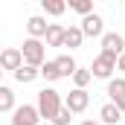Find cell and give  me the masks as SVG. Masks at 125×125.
<instances>
[{"mask_svg":"<svg viewBox=\"0 0 125 125\" xmlns=\"http://www.w3.org/2000/svg\"><path fill=\"white\" fill-rule=\"evenodd\" d=\"M64 105H61V93L55 90V87H44L41 93H38V111H41V116L44 119H55L58 116V111H61Z\"/></svg>","mask_w":125,"mask_h":125,"instance_id":"6da1fadb","label":"cell"},{"mask_svg":"<svg viewBox=\"0 0 125 125\" xmlns=\"http://www.w3.org/2000/svg\"><path fill=\"white\" fill-rule=\"evenodd\" d=\"M116 61H119V55H114V52H99L90 64V70H93V79H105V82H111L114 79V73H116Z\"/></svg>","mask_w":125,"mask_h":125,"instance_id":"7a4b0ae2","label":"cell"},{"mask_svg":"<svg viewBox=\"0 0 125 125\" xmlns=\"http://www.w3.org/2000/svg\"><path fill=\"white\" fill-rule=\"evenodd\" d=\"M21 50H23V58H26V64L41 67V64L47 61V47H44V41H41V38H26Z\"/></svg>","mask_w":125,"mask_h":125,"instance_id":"3957f363","label":"cell"},{"mask_svg":"<svg viewBox=\"0 0 125 125\" xmlns=\"http://www.w3.org/2000/svg\"><path fill=\"white\" fill-rule=\"evenodd\" d=\"M41 119L44 116H41L38 105H18L12 111V125H38Z\"/></svg>","mask_w":125,"mask_h":125,"instance_id":"277c9868","label":"cell"},{"mask_svg":"<svg viewBox=\"0 0 125 125\" xmlns=\"http://www.w3.org/2000/svg\"><path fill=\"white\" fill-rule=\"evenodd\" d=\"M64 105L73 111V114H84L87 111V105H90V93H87V87H73L67 99H64Z\"/></svg>","mask_w":125,"mask_h":125,"instance_id":"5b68a950","label":"cell"},{"mask_svg":"<svg viewBox=\"0 0 125 125\" xmlns=\"http://www.w3.org/2000/svg\"><path fill=\"white\" fill-rule=\"evenodd\" d=\"M82 32H84V38H102L105 35V21H102V15H84L82 18Z\"/></svg>","mask_w":125,"mask_h":125,"instance_id":"8992f818","label":"cell"},{"mask_svg":"<svg viewBox=\"0 0 125 125\" xmlns=\"http://www.w3.org/2000/svg\"><path fill=\"white\" fill-rule=\"evenodd\" d=\"M26 58H23V50L21 47H9V50H3V55H0V67L3 70H9V73H15L18 67H23Z\"/></svg>","mask_w":125,"mask_h":125,"instance_id":"52a82bcc","label":"cell"},{"mask_svg":"<svg viewBox=\"0 0 125 125\" xmlns=\"http://www.w3.org/2000/svg\"><path fill=\"white\" fill-rule=\"evenodd\" d=\"M108 96H111V102H114V105L125 114V76L111 79V82H108Z\"/></svg>","mask_w":125,"mask_h":125,"instance_id":"ba28073f","label":"cell"},{"mask_svg":"<svg viewBox=\"0 0 125 125\" xmlns=\"http://www.w3.org/2000/svg\"><path fill=\"white\" fill-rule=\"evenodd\" d=\"M102 50L105 52H114V55H122L125 52V38L119 32H105L102 35Z\"/></svg>","mask_w":125,"mask_h":125,"instance_id":"9c48e42d","label":"cell"},{"mask_svg":"<svg viewBox=\"0 0 125 125\" xmlns=\"http://www.w3.org/2000/svg\"><path fill=\"white\" fill-rule=\"evenodd\" d=\"M47 29H50V23H47L44 15H32L29 21H26V32H29V38H47Z\"/></svg>","mask_w":125,"mask_h":125,"instance_id":"30bf717a","label":"cell"},{"mask_svg":"<svg viewBox=\"0 0 125 125\" xmlns=\"http://www.w3.org/2000/svg\"><path fill=\"white\" fill-rule=\"evenodd\" d=\"M12 76H15V82H21V84H29V82H35V79L41 76V67H35V64H23V67H18Z\"/></svg>","mask_w":125,"mask_h":125,"instance_id":"8fae6325","label":"cell"},{"mask_svg":"<svg viewBox=\"0 0 125 125\" xmlns=\"http://www.w3.org/2000/svg\"><path fill=\"white\" fill-rule=\"evenodd\" d=\"M99 116H102V125H119V119H122V111H119L114 102H108V105H102Z\"/></svg>","mask_w":125,"mask_h":125,"instance_id":"7c38bea8","label":"cell"},{"mask_svg":"<svg viewBox=\"0 0 125 125\" xmlns=\"http://www.w3.org/2000/svg\"><path fill=\"white\" fill-rule=\"evenodd\" d=\"M55 64H58V70H61L64 79H73V76H76V70H79V64H76V58H73L70 52L58 55V58H55Z\"/></svg>","mask_w":125,"mask_h":125,"instance_id":"4fadbf2b","label":"cell"},{"mask_svg":"<svg viewBox=\"0 0 125 125\" xmlns=\"http://www.w3.org/2000/svg\"><path fill=\"white\" fill-rule=\"evenodd\" d=\"M82 44H84V32H82V26H70V29L64 32V47L79 50Z\"/></svg>","mask_w":125,"mask_h":125,"instance_id":"5bb4252c","label":"cell"},{"mask_svg":"<svg viewBox=\"0 0 125 125\" xmlns=\"http://www.w3.org/2000/svg\"><path fill=\"white\" fill-rule=\"evenodd\" d=\"M64 26H58V23H50V29H47V47H64Z\"/></svg>","mask_w":125,"mask_h":125,"instance_id":"9a60e30c","label":"cell"},{"mask_svg":"<svg viewBox=\"0 0 125 125\" xmlns=\"http://www.w3.org/2000/svg\"><path fill=\"white\" fill-rule=\"evenodd\" d=\"M41 9L47 15H52V18H61L67 12V0H41Z\"/></svg>","mask_w":125,"mask_h":125,"instance_id":"2e32d148","label":"cell"},{"mask_svg":"<svg viewBox=\"0 0 125 125\" xmlns=\"http://www.w3.org/2000/svg\"><path fill=\"white\" fill-rule=\"evenodd\" d=\"M41 79H47V82L52 84V82L64 79V76H61V70H58V64H55V61H44V64H41Z\"/></svg>","mask_w":125,"mask_h":125,"instance_id":"e0dca14e","label":"cell"},{"mask_svg":"<svg viewBox=\"0 0 125 125\" xmlns=\"http://www.w3.org/2000/svg\"><path fill=\"white\" fill-rule=\"evenodd\" d=\"M0 111H3V114H12V111H15V90L6 87V84L0 87Z\"/></svg>","mask_w":125,"mask_h":125,"instance_id":"ac0fdd59","label":"cell"},{"mask_svg":"<svg viewBox=\"0 0 125 125\" xmlns=\"http://www.w3.org/2000/svg\"><path fill=\"white\" fill-rule=\"evenodd\" d=\"M90 79H93V70H90V67H79L76 76H73V84H76V87H87Z\"/></svg>","mask_w":125,"mask_h":125,"instance_id":"d6986e66","label":"cell"},{"mask_svg":"<svg viewBox=\"0 0 125 125\" xmlns=\"http://www.w3.org/2000/svg\"><path fill=\"white\" fill-rule=\"evenodd\" d=\"M70 9H73V12H79V15L84 18V15H90V12H93V0H70Z\"/></svg>","mask_w":125,"mask_h":125,"instance_id":"ffe728a7","label":"cell"},{"mask_svg":"<svg viewBox=\"0 0 125 125\" xmlns=\"http://www.w3.org/2000/svg\"><path fill=\"white\" fill-rule=\"evenodd\" d=\"M70 119H73V111H70V108L64 105L61 111H58V116L52 119V125H70Z\"/></svg>","mask_w":125,"mask_h":125,"instance_id":"44dd1931","label":"cell"},{"mask_svg":"<svg viewBox=\"0 0 125 125\" xmlns=\"http://www.w3.org/2000/svg\"><path fill=\"white\" fill-rule=\"evenodd\" d=\"M116 70H119V73H122V76H125V52H122V55H119V61H116Z\"/></svg>","mask_w":125,"mask_h":125,"instance_id":"7402d4cb","label":"cell"},{"mask_svg":"<svg viewBox=\"0 0 125 125\" xmlns=\"http://www.w3.org/2000/svg\"><path fill=\"white\" fill-rule=\"evenodd\" d=\"M79 125H102V122H93V119H84V122H79Z\"/></svg>","mask_w":125,"mask_h":125,"instance_id":"603a6c76","label":"cell"},{"mask_svg":"<svg viewBox=\"0 0 125 125\" xmlns=\"http://www.w3.org/2000/svg\"><path fill=\"white\" fill-rule=\"evenodd\" d=\"M67 6H70V0H67Z\"/></svg>","mask_w":125,"mask_h":125,"instance_id":"cb8c5ba5","label":"cell"}]
</instances>
